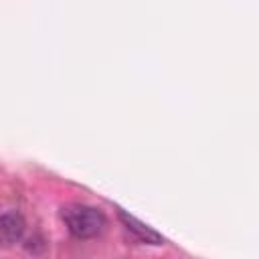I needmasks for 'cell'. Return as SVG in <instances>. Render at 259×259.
Returning a JSON list of instances; mask_svg holds the SVG:
<instances>
[{
	"instance_id": "3957f363",
	"label": "cell",
	"mask_w": 259,
	"mask_h": 259,
	"mask_svg": "<svg viewBox=\"0 0 259 259\" xmlns=\"http://www.w3.org/2000/svg\"><path fill=\"white\" fill-rule=\"evenodd\" d=\"M24 219L18 212H4L0 214V247H12L24 235Z\"/></svg>"
},
{
	"instance_id": "7a4b0ae2",
	"label": "cell",
	"mask_w": 259,
	"mask_h": 259,
	"mask_svg": "<svg viewBox=\"0 0 259 259\" xmlns=\"http://www.w3.org/2000/svg\"><path fill=\"white\" fill-rule=\"evenodd\" d=\"M117 219L123 223L125 231H127L130 235H134L140 243H150V245H162V243H164V237H162L160 233H156L152 227L140 223L136 217L127 214L123 208H117Z\"/></svg>"
},
{
	"instance_id": "6da1fadb",
	"label": "cell",
	"mask_w": 259,
	"mask_h": 259,
	"mask_svg": "<svg viewBox=\"0 0 259 259\" xmlns=\"http://www.w3.org/2000/svg\"><path fill=\"white\" fill-rule=\"evenodd\" d=\"M61 219L75 239H93L103 233L107 219L105 214L89 204L71 202L61 208Z\"/></svg>"
}]
</instances>
